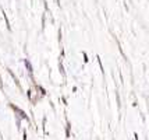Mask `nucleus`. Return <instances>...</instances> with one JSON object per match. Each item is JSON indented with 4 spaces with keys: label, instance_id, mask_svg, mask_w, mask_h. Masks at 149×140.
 <instances>
[]
</instances>
